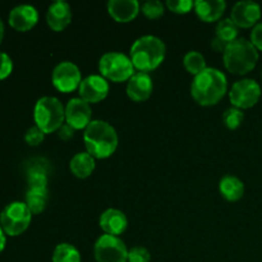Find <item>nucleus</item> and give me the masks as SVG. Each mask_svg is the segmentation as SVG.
I'll use <instances>...</instances> for the list:
<instances>
[{
    "label": "nucleus",
    "mask_w": 262,
    "mask_h": 262,
    "mask_svg": "<svg viewBox=\"0 0 262 262\" xmlns=\"http://www.w3.org/2000/svg\"><path fill=\"white\" fill-rule=\"evenodd\" d=\"M228 89L227 77L216 68H206L194 77L191 95L197 104L212 106L224 97Z\"/></svg>",
    "instance_id": "f257e3e1"
},
{
    "label": "nucleus",
    "mask_w": 262,
    "mask_h": 262,
    "mask_svg": "<svg viewBox=\"0 0 262 262\" xmlns=\"http://www.w3.org/2000/svg\"><path fill=\"white\" fill-rule=\"evenodd\" d=\"M87 152L95 159H106L118 147L117 130L105 120H92L83 133Z\"/></svg>",
    "instance_id": "f03ea898"
},
{
    "label": "nucleus",
    "mask_w": 262,
    "mask_h": 262,
    "mask_svg": "<svg viewBox=\"0 0 262 262\" xmlns=\"http://www.w3.org/2000/svg\"><path fill=\"white\" fill-rule=\"evenodd\" d=\"M166 48L163 40L156 36L146 35L137 38L130 48V60L135 68L146 73L158 68L165 59Z\"/></svg>",
    "instance_id": "7ed1b4c3"
},
{
    "label": "nucleus",
    "mask_w": 262,
    "mask_h": 262,
    "mask_svg": "<svg viewBox=\"0 0 262 262\" xmlns=\"http://www.w3.org/2000/svg\"><path fill=\"white\" fill-rule=\"evenodd\" d=\"M224 66L230 73L246 74L252 71L258 60V50L251 41L241 37L232 41L224 51Z\"/></svg>",
    "instance_id": "20e7f679"
},
{
    "label": "nucleus",
    "mask_w": 262,
    "mask_h": 262,
    "mask_svg": "<svg viewBox=\"0 0 262 262\" xmlns=\"http://www.w3.org/2000/svg\"><path fill=\"white\" fill-rule=\"evenodd\" d=\"M36 127L45 135L56 132L66 120V107L56 97L43 96L37 100L33 109Z\"/></svg>",
    "instance_id": "39448f33"
},
{
    "label": "nucleus",
    "mask_w": 262,
    "mask_h": 262,
    "mask_svg": "<svg viewBox=\"0 0 262 262\" xmlns=\"http://www.w3.org/2000/svg\"><path fill=\"white\" fill-rule=\"evenodd\" d=\"M32 220V212L26 202L15 201L7 205L0 214V227L10 237H17L27 230Z\"/></svg>",
    "instance_id": "423d86ee"
},
{
    "label": "nucleus",
    "mask_w": 262,
    "mask_h": 262,
    "mask_svg": "<svg viewBox=\"0 0 262 262\" xmlns=\"http://www.w3.org/2000/svg\"><path fill=\"white\" fill-rule=\"evenodd\" d=\"M99 71L105 79H110L113 82H124L129 81L130 77L135 74V66L127 55L112 51L104 54L100 58Z\"/></svg>",
    "instance_id": "0eeeda50"
},
{
    "label": "nucleus",
    "mask_w": 262,
    "mask_h": 262,
    "mask_svg": "<svg viewBox=\"0 0 262 262\" xmlns=\"http://www.w3.org/2000/svg\"><path fill=\"white\" fill-rule=\"evenodd\" d=\"M128 252L127 246L119 237L109 234L101 235L94 247L97 262H127Z\"/></svg>",
    "instance_id": "6e6552de"
},
{
    "label": "nucleus",
    "mask_w": 262,
    "mask_h": 262,
    "mask_svg": "<svg viewBox=\"0 0 262 262\" xmlns=\"http://www.w3.org/2000/svg\"><path fill=\"white\" fill-rule=\"evenodd\" d=\"M261 97V87L255 79H239L232 86L229 92L230 102L238 109H250L255 106Z\"/></svg>",
    "instance_id": "1a4fd4ad"
},
{
    "label": "nucleus",
    "mask_w": 262,
    "mask_h": 262,
    "mask_svg": "<svg viewBox=\"0 0 262 262\" xmlns=\"http://www.w3.org/2000/svg\"><path fill=\"white\" fill-rule=\"evenodd\" d=\"M51 81L58 91L64 94L73 92L74 90L78 89L82 82L81 71L72 61H61L54 68Z\"/></svg>",
    "instance_id": "9d476101"
},
{
    "label": "nucleus",
    "mask_w": 262,
    "mask_h": 262,
    "mask_svg": "<svg viewBox=\"0 0 262 262\" xmlns=\"http://www.w3.org/2000/svg\"><path fill=\"white\" fill-rule=\"evenodd\" d=\"M92 109L81 97H74L66 106V122L74 129H86L92 122Z\"/></svg>",
    "instance_id": "9b49d317"
},
{
    "label": "nucleus",
    "mask_w": 262,
    "mask_h": 262,
    "mask_svg": "<svg viewBox=\"0 0 262 262\" xmlns=\"http://www.w3.org/2000/svg\"><path fill=\"white\" fill-rule=\"evenodd\" d=\"M261 18V7L252 0H242L235 3L230 12V19L242 28L253 27Z\"/></svg>",
    "instance_id": "f8f14e48"
},
{
    "label": "nucleus",
    "mask_w": 262,
    "mask_h": 262,
    "mask_svg": "<svg viewBox=\"0 0 262 262\" xmlns=\"http://www.w3.org/2000/svg\"><path fill=\"white\" fill-rule=\"evenodd\" d=\"M79 97L86 102H100L109 94V83L99 74H92L82 79L78 87Z\"/></svg>",
    "instance_id": "ddd939ff"
},
{
    "label": "nucleus",
    "mask_w": 262,
    "mask_h": 262,
    "mask_svg": "<svg viewBox=\"0 0 262 262\" xmlns=\"http://www.w3.org/2000/svg\"><path fill=\"white\" fill-rule=\"evenodd\" d=\"M38 20V12L35 7L28 4L17 5L9 13V25L19 32L30 31Z\"/></svg>",
    "instance_id": "4468645a"
},
{
    "label": "nucleus",
    "mask_w": 262,
    "mask_h": 262,
    "mask_svg": "<svg viewBox=\"0 0 262 262\" xmlns=\"http://www.w3.org/2000/svg\"><path fill=\"white\" fill-rule=\"evenodd\" d=\"M46 22L49 27L55 32L66 30L72 22L71 5L64 0H56L49 7L46 13Z\"/></svg>",
    "instance_id": "2eb2a0df"
},
{
    "label": "nucleus",
    "mask_w": 262,
    "mask_h": 262,
    "mask_svg": "<svg viewBox=\"0 0 262 262\" xmlns=\"http://www.w3.org/2000/svg\"><path fill=\"white\" fill-rule=\"evenodd\" d=\"M152 79L147 73L138 72L129 78L127 83V95L136 102L146 101L152 94Z\"/></svg>",
    "instance_id": "dca6fc26"
},
{
    "label": "nucleus",
    "mask_w": 262,
    "mask_h": 262,
    "mask_svg": "<svg viewBox=\"0 0 262 262\" xmlns=\"http://www.w3.org/2000/svg\"><path fill=\"white\" fill-rule=\"evenodd\" d=\"M99 223L105 234L115 235V237L124 233L128 227V220L125 214L117 209H107L106 211L102 212Z\"/></svg>",
    "instance_id": "f3484780"
},
{
    "label": "nucleus",
    "mask_w": 262,
    "mask_h": 262,
    "mask_svg": "<svg viewBox=\"0 0 262 262\" xmlns=\"http://www.w3.org/2000/svg\"><path fill=\"white\" fill-rule=\"evenodd\" d=\"M107 12L117 22L127 23L138 15L140 3L137 0H110L107 3Z\"/></svg>",
    "instance_id": "a211bd4d"
},
{
    "label": "nucleus",
    "mask_w": 262,
    "mask_h": 262,
    "mask_svg": "<svg viewBox=\"0 0 262 262\" xmlns=\"http://www.w3.org/2000/svg\"><path fill=\"white\" fill-rule=\"evenodd\" d=\"M51 173L50 163L45 159H33L27 169L28 187L48 188L49 176Z\"/></svg>",
    "instance_id": "6ab92c4d"
},
{
    "label": "nucleus",
    "mask_w": 262,
    "mask_h": 262,
    "mask_svg": "<svg viewBox=\"0 0 262 262\" xmlns=\"http://www.w3.org/2000/svg\"><path fill=\"white\" fill-rule=\"evenodd\" d=\"M227 3L224 0H197L194 2V10L200 19L204 22H215L224 14Z\"/></svg>",
    "instance_id": "aec40b11"
},
{
    "label": "nucleus",
    "mask_w": 262,
    "mask_h": 262,
    "mask_svg": "<svg viewBox=\"0 0 262 262\" xmlns=\"http://www.w3.org/2000/svg\"><path fill=\"white\" fill-rule=\"evenodd\" d=\"M71 171L79 179L89 178L95 170V158L89 152H78L69 163Z\"/></svg>",
    "instance_id": "412c9836"
},
{
    "label": "nucleus",
    "mask_w": 262,
    "mask_h": 262,
    "mask_svg": "<svg viewBox=\"0 0 262 262\" xmlns=\"http://www.w3.org/2000/svg\"><path fill=\"white\" fill-rule=\"evenodd\" d=\"M219 189L222 196L228 201H238L245 194V184L239 178L234 176L223 177L219 183Z\"/></svg>",
    "instance_id": "4be33fe9"
},
{
    "label": "nucleus",
    "mask_w": 262,
    "mask_h": 262,
    "mask_svg": "<svg viewBox=\"0 0 262 262\" xmlns=\"http://www.w3.org/2000/svg\"><path fill=\"white\" fill-rule=\"evenodd\" d=\"M49 200L48 188H37V187H30L26 193V205L31 210L32 214H40L45 210L46 204Z\"/></svg>",
    "instance_id": "5701e85b"
},
{
    "label": "nucleus",
    "mask_w": 262,
    "mask_h": 262,
    "mask_svg": "<svg viewBox=\"0 0 262 262\" xmlns=\"http://www.w3.org/2000/svg\"><path fill=\"white\" fill-rule=\"evenodd\" d=\"M53 262H81V253L71 243H60L54 250Z\"/></svg>",
    "instance_id": "b1692460"
},
{
    "label": "nucleus",
    "mask_w": 262,
    "mask_h": 262,
    "mask_svg": "<svg viewBox=\"0 0 262 262\" xmlns=\"http://www.w3.org/2000/svg\"><path fill=\"white\" fill-rule=\"evenodd\" d=\"M183 64L184 68L187 69V72L193 74L194 77L207 68L205 56L202 55L201 53H199V51H188V53L184 55Z\"/></svg>",
    "instance_id": "393cba45"
},
{
    "label": "nucleus",
    "mask_w": 262,
    "mask_h": 262,
    "mask_svg": "<svg viewBox=\"0 0 262 262\" xmlns=\"http://www.w3.org/2000/svg\"><path fill=\"white\" fill-rule=\"evenodd\" d=\"M238 32H239V27L230 18H225V19H222L217 23L216 35L215 36L224 40L225 42L230 43L232 41L237 40Z\"/></svg>",
    "instance_id": "a878e982"
},
{
    "label": "nucleus",
    "mask_w": 262,
    "mask_h": 262,
    "mask_svg": "<svg viewBox=\"0 0 262 262\" xmlns=\"http://www.w3.org/2000/svg\"><path fill=\"white\" fill-rule=\"evenodd\" d=\"M243 119H245V114H243L242 110L234 106L227 109L224 114H223L224 124L227 125L229 129H237V128L242 124Z\"/></svg>",
    "instance_id": "bb28decb"
},
{
    "label": "nucleus",
    "mask_w": 262,
    "mask_h": 262,
    "mask_svg": "<svg viewBox=\"0 0 262 262\" xmlns=\"http://www.w3.org/2000/svg\"><path fill=\"white\" fill-rule=\"evenodd\" d=\"M142 13L150 19H156L164 14V4L159 0H148L143 3Z\"/></svg>",
    "instance_id": "cd10ccee"
},
{
    "label": "nucleus",
    "mask_w": 262,
    "mask_h": 262,
    "mask_svg": "<svg viewBox=\"0 0 262 262\" xmlns=\"http://www.w3.org/2000/svg\"><path fill=\"white\" fill-rule=\"evenodd\" d=\"M166 7L171 12L184 14V13H188L192 9V7H194V3L192 0H168Z\"/></svg>",
    "instance_id": "c85d7f7f"
},
{
    "label": "nucleus",
    "mask_w": 262,
    "mask_h": 262,
    "mask_svg": "<svg viewBox=\"0 0 262 262\" xmlns=\"http://www.w3.org/2000/svg\"><path fill=\"white\" fill-rule=\"evenodd\" d=\"M151 255L147 248L145 247H133L128 252V262H150Z\"/></svg>",
    "instance_id": "c756f323"
},
{
    "label": "nucleus",
    "mask_w": 262,
    "mask_h": 262,
    "mask_svg": "<svg viewBox=\"0 0 262 262\" xmlns=\"http://www.w3.org/2000/svg\"><path fill=\"white\" fill-rule=\"evenodd\" d=\"M45 138V133L40 129L38 127H31L30 129L26 132L25 135V141L30 146H38Z\"/></svg>",
    "instance_id": "7c9ffc66"
},
{
    "label": "nucleus",
    "mask_w": 262,
    "mask_h": 262,
    "mask_svg": "<svg viewBox=\"0 0 262 262\" xmlns=\"http://www.w3.org/2000/svg\"><path fill=\"white\" fill-rule=\"evenodd\" d=\"M13 71V61L4 51H0V81L10 76Z\"/></svg>",
    "instance_id": "2f4dec72"
},
{
    "label": "nucleus",
    "mask_w": 262,
    "mask_h": 262,
    "mask_svg": "<svg viewBox=\"0 0 262 262\" xmlns=\"http://www.w3.org/2000/svg\"><path fill=\"white\" fill-rule=\"evenodd\" d=\"M251 42L257 50H262V22L257 23L251 32Z\"/></svg>",
    "instance_id": "473e14b6"
},
{
    "label": "nucleus",
    "mask_w": 262,
    "mask_h": 262,
    "mask_svg": "<svg viewBox=\"0 0 262 262\" xmlns=\"http://www.w3.org/2000/svg\"><path fill=\"white\" fill-rule=\"evenodd\" d=\"M74 128H72L68 123H64L60 128L58 129V136L59 138H61L63 141H69L74 137Z\"/></svg>",
    "instance_id": "72a5a7b5"
},
{
    "label": "nucleus",
    "mask_w": 262,
    "mask_h": 262,
    "mask_svg": "<svg viewBox=\"0 0 262 262\" xmlns=\"http://www.w3.org/2000/svg\"><path fill=\"white\" fill-rule=\"evenodd\" d=\"M228 45H229V43L225 42L224 40H222V38L217 37V36H215L211 41V48L214 49L215 51H217V53H224V51L227 50Z\"/></svg>",
    "instance_id": "f704fd0d"
},
{
    "label": "nucleus",
    "mask_w": 262,
    "mask_h": 262,
    "mask_svg": "<svg viewBox=\"0 0 262 262\" xmlns=\"http://www.w3.org/2000/svg\"><path fill=\"white\" fill-rule=\"evenodd\" d=\"M5 245H7V237H5V233L3 230V228L0 227V253L4 251Z\"/></svg>",
    "instance_id": "c9c22d12"
},
{
    "label": "nucleus",
    "mask_w": 262,
    "mask_h": 262,
    "mask_svg": "<svg viewBox=\"0 0 262 262\" xmlns=\"http://www.w3.org/2000/svg\"><path fill=\"white\" fill-rule=\"evenodd\" d=\"M4 33H5V28H4V23H3L2 18H0V43H2L3 38H4Z\"/></svg>",
    "instance_id": "e433bc0d"
}]
</instances>
